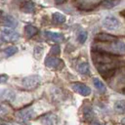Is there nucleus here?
Segmentation results:
<instances>
[{
  "label": "nucleus",
  "mask_w": 125,
  "mask_h": 125,
  "mask_svg": "<svg viewBox=\"0 0 125 125\" xmlns=\"http://www.w3.org/2000/svg\"><path fill=\"white\" fill-rule=\"evenodd\" d=\"M95 52L110 54V55H120L125 53V43L119 40H114L105 45H96L94 47Z\"/></svg>",
  "instance_id": "obj_1"
},
{
  "label": "nucleus",
  "mask_w": 125,
  "mask_h": 125,
  "mask_svg": "<svg viewBox=\"0 0 125 125\" xmlns=\"http://www.w3.org/2000/svg\"><path fill=\"white\" fill-rule=\"evenodd\" d=\"M20 38V33L14 30L12 27H4L1 30V40L2 42L16 41Z\"/></svg>",
  "instance_id": "obj_2"
},
{
  "label": "nucleus",
  "mask_w": 125,
  "mask_h": 125,
  "mask_svg": "<svg viewBox=\"0 0 125 125\" xmlns=\"http://www.w3.org/2000/svg\"><path fill=\"white\" fill-rule=\"evenodd\" d=\"M120 26V21L113 16H107L103 21V27L107 30H115L119 28Z\"/></svg>",
  "instance_id": "obj_3"
},
{
  "label": "nucleus",
  "mask_w": 125,
  "mask_h": 125,
  "mask_svg": "<svg viewBox=\"0 0 125 125\" xmlns=\"http://www.w3.org/2000/svg\"><path fill=\"white\" fill-rule=\"evenodd\" d=\"M39 83H40V78H39L38 75L27 76V77H24V78L21 80L22 87L25 88V89H28V90L36 88Z\"/></svg>",
  "instance_id": "obj_4"
},
{
  "label": "nucleus",
  "mask_w": 125,
  "mask_h": 125,
  "mask_svg": "<svg viewBox=\"0 0 125 125\" xmlns=\"http://www.w3.org/2000/svg\"><path fill=\"white\" fill-rule=\"evenodd\" d=\"M45 65L52 69H61L63 67V62L56 57H47L45 59Z\"/></svg>",
  "instance_id": "obj_5"
},
{
  "label": "nucleus",
  "mask_w": 125,
  "mask_h": 125,
  "mask_svg": "<svg viewBox=\"0 0 125 125\" xmlns=\"http://www.w3.org/2000/svg\"><path fill=\"white\" fill-rule=\"evenodd\" d=\"M71 88H72L75 92L79 93V94L82 95V96H89V95L91 94V89H90V87L87 86V85L84 84V83H81V82H74V83H72V84H71Z\"/></svg>",
  "instance_id": "obj_6"
},
{
  "label": "nucleus",
  "mask_w": 125,
  "mask_h": 125,
  "mask_svg": "<svg viewBox=\"0 0 125 125\" xmlns=\"http://www.w3.org/2000/svg\"><path fill=\"white\" fill-rule=\"evenodd\" d=\"M17 117L21 119V120H28L30 118L33 117L34 115V111L32 108H24V109H21L20 111H18L16 113Z\"/></svg>",
  "instance_id": "obj_7"
},
{
  "label": "nucleus",
  "mask_w": 125,
  "mask_h": 125,
  "mask_svg": "<svg viewBox=\"0 0 125 125\" xmlns=\"http://www.w3.org/2000/svg\"><path fill=\"white\" fill-rule=\"evenodd\" d=\"M1 22L6 27H15L17 26V21L10 15H3L1 17Z\"/></svg>",
  "instance_id": "obj_8"
},
{
  "label": "nucleus",
  "mask_w": 125,
  "mask_h": 125,
  "mask_svg": "<svg viewBox=\"0 0 125 125\" xmlns=\"http://www.w3.org/2000/svg\"><path fill=\"white\" fill-rule=\"evenodd\" d=\"M44 35L52 40V41H55V42H62L63 40V35L62 33H58V32H53V31H49V30H46L44 32Z\"/></svg>",
  "instance_id": "obj_9"
},
{
  "label": "nucleus",
  "mask_w": 125,
  "mask_h": 125,
  "mask_svg": "<svg viewBox=\"0 0 125 125\" xmlns=\"http://www.w3.org/2000/svg\"><path fill=\"white\" fill-rule=\"evenodd\" d=\"M42 123L45 125H57L58 124V117L55 114L49 113L42 117L41 119Z\"/></svg>",
  "instance_id": "obj_10"
},
{
  "label": "nucleus",
  "mask_w": 125,
  "mask_h": 125,
  "mask_svg": "<svg viewBox=\"0 0 125 125\" xmlns=\"http://www.w3.org/2000/svg\"><path fill=\"white\" fill-rule=\"evenodd\" d=\"M96 39L98 41H102V42H111V41L117 40V37L114 35L106 34V33H99L96 36Z\"/></svg>",
  "instance_id": "obj_11"
},
{
  "label": "nucleus",
  "mask_w": 125,
  "mask_h": 125,
  "mask_svg": "<svg viewBox=\"0 0 125 125\" xmlns=\"http://www.w3.org/2000/svg\"><path fill=\"white\" fill-rule=\"evenodd\" d=\"M0 96H1L2 100H6V101H14V99L16 97L15 93L9 89H2Z\"/></svg>",
  "instance_id": "obj_12"
},
{
  "label": "nucleus",
  "mask_w": 125,
  "mask_h": 125,
  "mask_svg": "<svg viewBox=\"0 0 125 125\" xmlns=\"http://www.w3.org/2000/svg\"><path fill=\"white\" fill-rule=\"evenodd\" d=\"M119 3H120V0H104L101 3V6L104 9H111L117 6Z\"/></svg>",
  "instance_id": "obj_13"
},
{
  "label": "nucleus",
  "mask_w": 125,
  "mask_h": 125,
  "mask_svg": "<svg viewBox=\"0 0 125 125\" xmlns=\"http://www.w3.org/2000/svg\"><path fill=\"white\" fill-rule=\"evenodd\" d=\"M24 32L27 37H33L38 33V29H37V27H35L31 24H28L24 27Z\"/></svg>",
  "instance_id": "obj_14"
},
{
  "label": "nucleus",
  "mask_w": 125,
  "mask_h": 125,
  "mask_svg": "<svg viewBox=\"0 0 125 125\" xmlns=\"http://www.w3.org/2000/svg\"><path fill=\"white\" fill-rule=\"evenodd\" d=\"M77 69H78V72L83 74V75H86V74L90 73V67H89L88 62H81L80 64H78Z\"/></svg>",
  "instance_id": "obj_15"
},
{
  "label": "nucleus",
  "mask_w": 125,
  "mask_h": 125,
  "mask_svg": "<svg viewBox=\"0 0 125 125\" xmlns=\"http://www.w3.org/2000/svg\"><path fill=\"white\" fill-rule=\"evenodd\" d=\"M93 83L94 86L96 87L97 90H99L100 92H105V85L104 84V82H102V80H100L99 78H93Z\"/></svg>",
  "instance_id": "obj_16"
},
{
  "label": "nucleus",
  "mask_w": 125,
  "mask_h": 125,
  "mask_svg": "<svg viewBox=\"0 0 125 125\" xmlns=\"http://www.w3.org/2000/svg\"><path fill=\"white\" fill-rule=\"evenodd\" d=\"M65 20H66L65 16L63 14H62V13L56 12V13L53 14V21L55 22H57V23H62V22L65 21Z\"/></svg>",
  "instance_id": "obj_17"
},
{
  "label": "nucleus",
  "mask_w": 125,
  "mask_h": 125,
  "mask_svg": "<svg viewBox=\"0 0 125 125\" xmlns=\"http://www.w3.org/2000/svg\"><path fill=\"white\" fill-rule=\"evenodd\" d=\"M114 109H115V111L120 112V113L125 112V101L120 100V101L115 102V104H114Z\"/></svg>",
  "instance_id": "obj_18"
},
{
  "label": "nucleus",
  "mask_w": 125,
  "mask_h": 125,
  "mask_svg": "<svg viewBox=\"0 0 125 125\" xmlns=\"http://www.w3.org/2000/svg\"><path fill=\"white\" fill-rule=\"evenodd\" d=\"M22 11L24 13H28V14H31L35 11V6L32 2H26L23 4L22 6Z\"/></svg>",
  "instance_id": "obj_19"
},
{
  "label": "nucleus",
  "mask_w": 125,
  "mask_h": 125,
  "mask_svg": "<svg viewBox=\"0 0 125 125\" xmlns=\"http://www.w3.org/2000/svg\"><path fill=\"white\" fill-rule=\"evenodd\" d=\"M17 52H18V48L16 46H10L3 50V54L5 55V57H11L15 55Z\"/></svg>",
  "instance_id": "obj_20"
},
{
  "label": "nucleus",
  "mask_w": 125,
  "mask_h": 125,
  "mask_svg": "<svg viewBox=\"0 0 125 125\" xmlns=\"http://www.w3.org/2000/svg\"><path fill=\"white\" fill-rule=\"evenodd\" d=\"M42 53H43V47H42L41 45H37V46H35V47H34L33 54H34V58H35L36 60L40 59V57H41Z\"/></svg>",
  "instance_id": "obj_21"
},
{
  "label": "nucleus",
  "mask_w": 125,
  "mask_h": 125,
  "mask_svg": "<svg viewBox=\"0 0 125 125\" xmlns=\"http://www.w3.org/2000/svg\"><path fill=\"white\" fill-rule=\"evenodd\" d=\"M87 37H88V33H87V31L81 30V31L78 33L77 39H78V41H79L81 44H83V43H85V42H86V40H87Z\"/></svg>",
  "instance_id": "obj_22"
},
{
  "label": "nucleus",
  "mask_w": 125,
  "mask_h": 125,
  "mask_svg": "<svg viewBox=\"0 0 125 125\" xmlns=\"http://www.w3.org/2000/svg\"><path fill=\"white\" fill-rule=\"evenodd\" d=\"M60 52H61V49H60V47H59L58 45L52 46V48H51V50H50V54H51V55H55V56L60 55Z\"/></svg>",
  "instance_id": "obj_23"
},
{
  "label": "nucleus",
  "mask_w": 125,
  "mask_h": 125,
  "mask_svg": "<svg viewBox=\"0 0 125 125\" xmlns=\"http://www.w3.org/2000/svg\"><path fill=\"white\" fill-rule=\"evenodd\" d=\"M6 80H8V75H5V74H2L1 75V79H0V81H1V83H4Z\"/></svg>",
  "instance_id": "obj_24"
},
{
  "label": "nucleus",
  "mask_w": 125,
  "mask_h": 125,
  "mask_svg": "<svg viewBox=\"0 0 125 125\" xmlns=\"http://www.w3.org/2000/svg\"><path fill=\"white\" fill-rule=\"evenodd\" d=\"M66 0H54V2H55V4H57V5H60V4H62V3H64Z\"/></svg>",
  "instance_id": "obj_25"
},
{
  "label": "nucleus",
  "mask_w": 125,
  "mask_h": 125,
  "mask_svg": "<svg viewBox=\"0 0 125 125\" xmlns=\"http://www.w3.org/2000/svg\"><path fill=\"white\" fill-rule=\"evenodd\" d=\"M91 125H104V124H102V123H99V122H94Z\"/></svg>",
  "instance_id": "obj_26"
},
{
  "label": "nucleus",
  "mask_w": 125,
  "mask_h": 125,
  "mask_svg": "<svg viewBox=\"0 0 125 125\" xmlns=\"http://www.w3.org/2000/svg\"><path fill=\"white\" fill-rule=\"evenodd\" d=\"M122 14H123V15H124V17H125V10H124V11H122Z\"/></svg>",
  "instance_id": "obj_27"
}]
</instances>
